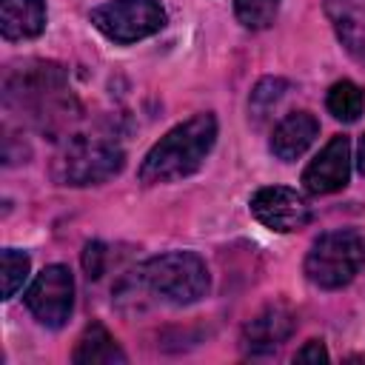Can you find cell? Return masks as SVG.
Instances as JSON below:
<instances>
[{"label":"cell","mask_w":365,"mask_h":365,"mask_svg":"<svg viewBox=\"0 0 365 365\" xmlns=\"http://www.w3.org/2000/svg\"><path fill=\"white\" fill-rule=\"evenodd\" d=\"M217 140V120L214 114H194L185 123L174 125L168 134H163L145 154L140 165V182L145 185H160V182H174L188 174H194L205 157L211 154Z\"/></svg>","instance_id":"6da1fadb"},{"label":"cell","mask_w":365,"mask_h":365,"mask_svg":"<svg viewBox=\"0 0 365 365\" xmlns=\"http://www.w3.org/2000/svg\"><path fill=\"white\" fill-rule=\"evenodd\" d=\"M6 106H17L20 111H29V117L40 128H57L68 125L74 117V97L68 94L66 71L54 63H26L6 74L3 86Z\"/></svg>","instance_id":"7a4b0ae2"},{"label":"cell","mask_w":365,"mask_h":365,"mask_svg":"<svg viewBox=\"0 0 365 365\" xmlns=\"http://www.w3.org/2000/svg\"><path fill=\"white\" fill-rule=\"evenodd\" d=\"M137 285L168 305H191L208 294L211 277L194 251H165L145 259L137 271Z\"/></svg>","instance_id":"3957f363"},{"label":"cell","mask_w":365,"mask_h":365,"mask_svg":"<svg viewBox=\"0 0 365 365\" xmlns=\"http://www.w3.org/2000/svg\"><path fill=\"white\" fill-rule=\"evenodd\" d=\"M125 154L117 143L106 137H71L51 160V180L57 185H100L120 174Z\"/></svg>","instance_id":"277c9868"},{"label":"cell","mask_w":365,"mask_h":365,"mask_svg":"<svg viewBox=\"0 0 365 365\" xmlns=\"http://www.w3.org/2000/svg\"><path fill=\"white\" fill-rule=\"evenodd\" d=\"M362 265H365V237L359 231L339 228L314 240L305 257V277L314 285L334 291L348 285Z\"/></svg>","instance_id":"5b68a950"},{"label":"cell","mask_w":365,"mask_h":365,"mask_svg":"<svg viewBox=\"0 0 365 365\" xmlns=\"http://www.w3.org/2000/svg\"><path fill=\"white\" fill-rule=\"evenodd\" d=\"M91 23L114 43H137L165 26V9L157 0H111L91 9Z\"/></svg>","instance_id":"8992f818"},{"label":"cell","mask_w":365,"mask_h":365,"mask_svg":"<svg viewBox=\"0 0 365 365\" xmlns=\"http://www.w3.org/2000/svg\"><path fill=\"white\" fill-rule=\"evenodd\" d=\"M26 305L46 328H60L74 308V277L66 265H46L26 291Z\"/></svg>","instance_id":"52a82bcc"},{"label":"cell","mask_w":365,"mask_h":365,"mask_svg":"<svg viewBox=\"0 0 365 365\" xmlns=\"http://www.w3.org/2000/svg\"><path fill=\"white\" fill-rule=\"evenodd\" d=\"M251 214L277 234L299 231L311 222V208L305 197L285 185H265L251 197Z\"/></svg>","instance_id":"ba28073f"},{"label":"cell","mask_w":365,"mask_h":365,"mask_svg":"<svg viewBox=\"0 0 365 365\" xmlns=\"http://www.w3.org/2000/svg\"><path fill=\"white\" fill-rule=\"evenodd\" d=\"M348 177H351V143H348V137L336 134L305 165L302 185L311 194H334L348 185Z\"/></svg>","instance_id":"9c48e42d"},{"label":"cell","mask_w":365,"mask_h":365,"mask_svg":"<svg viewBox=\"0 0 365 365\" xmlns=\"http://www.w3.org/2000/svg\"><path fill=\"white\" fill-rule=\"evenodd\" d=\"M297 328V317L288 305L274 302L265 305L245 328H242V348L248 356H259V354H271L274 348H279Z\"/></svg>","instance_id":"30bf717a"},{"label":"cell","mask_w":365,"mask_h":365,"mask_svg":"<svg viewBox=\"0 0 365 365\" xmlns=\"http://www.w3.org/2000/svg\"><path fill=\"white\" fill-rule=\"evenodd\" d=\"M325 14L345 51L365 66V0H325Z\"/></svg>","instance_id":"8fae6325"},{"label":"cell","mask_w":365,"mask_h":365,"mask_svg":"<svg viewBox=\"0 0 365 365\" xmlns=\"http://www.w3.org/2000/svg\"><path fill=\"white\" fill-rule=\"evenodd\" d=\"M319 134V123L314 114L308 111H294L285 120H279V125L271 134V154L291 163L297 157L305 154V148L314 143V137Z\"/></svg>","instance_id":"7c38bea8"},{"label":"cell","mask_w":365,"mask_h":365,"mask_svg":"<svg viewBox=\"0 0 365 365\" xmlns=\"http://www.w3.org/2000/svg\"><path fill=\"white\" fill-rule=\"evenodd\" d=\"M46 29L43 0H0V31L6 40H31Z\"/></svg>","instance_id":"4fadbf2b"},{"label":"cell","mask_w":365,"mask_h":365,"mask_svg":"<svg viewBox=\"0 0 365 365\" xmlns=\"http://www.w3.org/2000/svg\"><path fill=\"white\" fill-rule=\"evenodd\" d=\"M71 359L77 365H114V362H125V351L117 345V339L100 325V322H91L83 336L77 339V348L71 354Z\"/></svg>","instance_id":"5bb4252c"},{"label":"cell","mask_w":365,"mask_h":365,"mask_svg":"<svg viewBox=\"0 0 365 365\" xmlns=\"http://www.w3.org/2000/svg\"><path fill=\"white\" fill-rule=\"evenodd\" d=\"M325 103H328V111H331L336 120H342V123H354V120H359V114H362L365 97H362V88H359L356 83H351V80H339V83L331 86Z\"/></svg>","instance_id":"9a60e30c"},{"label":"cell","mask_w":365,"mask_h":365,"mask_svg":"<svg viewBox=\"0 0 365 365\" xmlns=\"http://www.w3.org/2000/svg\"><path fill=\"white\" fill-rule=\"evenodd\" d=\"M282 0H234L237 20L245 29H268L279 11Z\"/></svg>","instance_id":"2e32d148"},{"label":"cell","mask_w":365,"mask_h":365,"mask_svg":"<svg viewBox=\"0 0 365 365\" xmlns=\"http://www.w3.org/2000/svg\"><path fill=\"white\" fill-rule=\"evenodd\" d=\"M285 91H288V83L279 80V77H265V80H259L257 88L251 91V103H248L251 114H254L257 120H262V117L285 97Z\"/></svg>","instance_id":"e0dca14e"},{"label":"cell","mask_w":365,"mask_h":365,"mask_svg":"<svg viewBox=\"0 0 365 365\" xmlns=\"http://www.w3.org/2000/svg\"><path fill=\"white\" fill-rule=\"evenodd\" d=\"M3 299H11L17 294V288H23L26 277H29V257L23 251L6 248L3 251Z\"/></svg>","instance_id":"ac0fdd59"},{"label":"cell","mask_w":365,"mask_h":365,"mask_svg":"<svg viewBox=\"0 0 365 365\" xmlns=\"http://www.w3.org/2000/svg\"><path fill=\"white\" fill-rule=\"evenodd\" d=\"M83 268H86L88 279H97L103 274V268H106V245L103 242L94 240V242L86 245V251H83Z\"/></svg>","instance_id":"d6986e66"},{"label":"cell","mask_w":365,"mask_h":365,"mask_svg":"<svg viewBox=\"0 0 365 365\" xmlns=\"http://www.w3.org/2000/svg\"><path fill=\"white\" fill-rule=\"evenodd\" d=\"M294 362H328V351L319 339H308L297 354H294Z\"/></svg>","instance_id":"ffe728a7"},{"label":"cell","mask_w":365,"mask_h":365,"mask_svg":"<svg viewBox=\"0 0 365 365\" xmlns=\"http://www.w3.org/2000/svg\"><path fill=\"white\" fill-rule=\"evenodd\" d=\"M356 163H359V171L365 174V137L359 140V154H356Z\"/></svg>","instance_id":"44dd1931"}]
</instances>
